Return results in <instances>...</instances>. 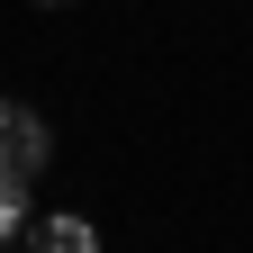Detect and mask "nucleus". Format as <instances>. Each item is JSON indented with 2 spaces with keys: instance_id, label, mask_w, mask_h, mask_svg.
Wrapping results in <instances>:
<instances>
[{
  "instance_id": "2",
  "label": "nucleus",
  "mask_w": 253,
  "mask_h": 253,
  "mask_svg": "<svg viewBox=\"0 0 253 253\" xmlns=\"http://www.w3.org/2000/svg\"><path fill=\"white\" fill-rule=\"evenodd\" d=\"M27 253H100V226L90 217H37L27 226Z\"/></svg>"
},
{
  "instance_id": "3",
  "label": "nucleus",
  "mask_w": 253,
  "mask_h": 253,
  "mask_svg": "<svg viewBox=\"0 0 253 253\" xmlns=\"http://www.w3.org/2000/svg\"><path fill=\"white\" fill-rule=\"evenodd\" d=\"M27 226H37V190H27L18 172H0V244H18Z\"/></svg>"
},
{
  "instance_id": "1",
  "label": "nucleus",
  "mask_w": 253,
  "mask_h": 253,
  "mask_svg": "<svg viewBox=\"0 0 253 253\" xmlns=\"http://www.w3.org/2000/svg\"><path fill=\"white\" fill-rule=\"evenodd\" d=\"M45 163H54V126H45V109H18V100H0V172L37 181Z\"/></svg>"
},
{
  "instance_id": "4",
  "label": "nucleus",
  "mask_w": 253,
  "mask_h": 253,
  "mask_svg": "<svg viewBox=\"0 0 253 253\" xmlns=\"http://www.w3.org/2000/svg\"><path fill=\"white\" fill-rule=\"evenodd\" d=\"M45 9H73V0H45Z\"/></svg>"
}]
</instances>
